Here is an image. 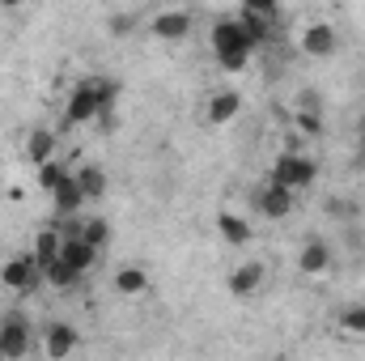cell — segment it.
<instances>
[{"mask_svg": "<svg viewBox=\"0 0 365 361\" xmlns=\"http://www.w3.org/2000/svg\"><path fill=\"white\" fill-rule=\"evenodd\" d=\"M115 93L119 86L106 81V77H86L77 90L68 93V106H64V128H77V123H90L98 115H106L115 106Z\"/></svg>", "mask_w": 365, "mask_h": 361, "instance_id": "obj_1", "label": "cell"}, {"mask_svg": "<svg viewBox=\"0 0 365 361\" xmlns=\"http://www.w3.org/2000/svg\"><path fill=\"white\" fill-rule=\"evenodd\" d=\"M212 56H217V64H221L225 73H242V68L251 64L255 43L242 34L238 17H225V21H217V26H212Z\"/></svg>", "mask_w": 365, "mask_h": 361, "instance_id": "obj_2", "label": "cell"}, {"mask_svg": "<svg viewBox=\"0 0 365 361\" xmlns=\"http://www.w3.org/2000/svg\"><path fill=\"white\" fill-rule=\"evenodd\" d=\"M314 175H319V166H314L306 153H280L268 183L284 187V191H302V187H310V183H314Z\"/></svg>", "mask_w": 365, "mask_h": 361, "instance_id": "obj_3", "label": "cell"}, {"mask_svg": "<svg viewBox=\"0 0 365 361\" xmlns=\"http://www.w3.org/2000/svg\"><path fill=\"white\" fill-rule=\"evenodd\" d=\"M30 327H26V319L21 315H4V323H0V353L4 361H21L30 353Z\"/></svg>", "mask_w": 365, "mask_h": 361, "instance_id": "obj_4", "label": "cell"}, {"mask_svg": "<svg viewBox=\"0 0 365 361\" xmlns=\"http://www.w3.org/2000/svg\"><path fill=\"white\" fill-rule=\"evenodd\" d=\"M191 26H195V17H191L187 9H162V13L149 21V34L162 39V43H179V39L191 34Z\"/></svg>", "mask_w": 365, "mask_h": 361, "instance_id": "obj_5", "label": "cell"}, {"mask_svg": "<svg viewBox=\"0 0 365 361\" xmlns=\"http://www.w3.org/2000/svg\"><path fill=\"white\" fill-rule=\"evenodd\" d=\"M38 264H34V255H17V260H9V264H0V285L4 289H13V293H26V289H34L38 285Z\"/></svg>", "mask_w": 365, "mask_h": 361, "instance_id": "obj_6", "label": "cell"}, {"mask_svg": "<svg viewBox=\"0 0 365 361\" xmlns=\"http://www.w3.org/2000/svg\"><path fill=\"white\" fill-rule=\"evenodd\" d=\"M77 345H81V336H77V327L73 323H47V332H43V349H47V357L51 361H68L77 353Z\"/></svg>", "mask_w": 365, "mask_h": 361, "instance_id": "obj_7", "label": "cell"}, {"mask_svg": "<svg viewBox=\"0 0 365 361\" xmlns=\"http://www.w3.org/2000/svg\"><path fill=\"white\" fill-rule=\"evenodd\" d=\"M336 43H340V34H336L331 21H310V26L302 30V51L314 56V60H327V56L336 51Z\"/></svg>", "mask_w": 365, "mask_h": 361, "instance_id": "obj_8", "label": "cell"}, {"mask_svg": "<svg viewBox=\"0 0 365 361\" xmlns=\"http://www.w3.org/2000/svg\"><path fill=\"white\" fill-rule=\"evenodd\" d=\"M268 221H280V217H289L293 213V191H284V187H276V183H264L259 191H255V200H251Z\"/></svg>", "mask_w": 365, "mask_h": 361, "instance_id": "obj_9", "label": "cell"}, {"mask_svg": "<svg viewBox=\"0 0 365 361\" xmlns=\"http://www.w3.org/2000/svg\"><path fill=\"white\" fill-rule=\"evenodd\" d=\"M264 264L259 260H251V264H238V268L230 272V293L234 298H251V293H259V285H264Z\"/></svg>", "mask_w": 365, "mask_h": 361, "instance_id": "obj_10", "label": "cell"}, {"mask_svg": "<svg viewBox=\"0 0 365 361\" xmlns=\"http://www.w3.org/2000/svg\"><path fill=\"white\" fill-rule=\"evenodd\" d=\"M60 264L68 272H77V276H86V272L98 264V251L93 247H86L81 238H64V251H60Z\"/></svg>", "mask_w": 365, "mask_h": 361, "instance_id": "obj_11", "label": "cell"}, {"mask_svg": "<svg viewBox=\"0 0 365 361\" xmlns=\"http://www.w3.org/2000/svg\"><path fill=\"white\" fill-rule=\"evenodd\" d=\"M26 162H30V166H47V162H56V132L34 128V132L26 136Z\"/></svg>", "mask_w": 365, "mask_h": 361, "instance_id": "obj_12", "label": "cell"}, {"mask_svg": "<svg viewBox=\"0 0 365 361\" xmlns=\"http://www.w3.org/2000/svg\"><path fill=\"white\" fill-rule=\"evenodd\" d=\"M297 268L306 272V276H323V272L331 268V247L323 238H310L302 247V255H297Z\"/></svg>", "mask_w": 365, "mask_h": 361, "instance_id": "obj_13", "label": "cell"}, {"mask_svg": "<svg viewBox=\"0 0 365 361\" xmlns=\"http://www.w3.org/2000/svg\"><path fill=\"white\" fill-rule=\"evenodd\" d=\"M51 204H56V217H64V221L81 213L86 195H81V187H77V179H73V175H68V179H64L60 187H56V191H51Z\"/></svg>", "mask_w": 365, "mask_h": 361, "instance_id": "obj_14", "label": "cell"}, {"mask_svg": "<svg viewBox=\"0 0 365 361\" xmlns=\"http://www.w3.org/2000/svg\"><path fill=\"white\" fill-rule=\"evenodd\" d=\"M60 251H64V234L60 230H43L38 238H34V264H38V272H47L56 260H60Z\"/></svg>", "mask_w": 365, "mask_h": 361, "instance_id": "obj_15", "label": "cell"}, {"mask_svg": "<svg viewBox=\"0 0 365 361\" xmlns=\"http://www.w3.org/2000/svg\"><path fill=\"white\" fill-rule=\"evenodd\" d=\"M217 234H221L230 247H247V243H251V221L238 217V213H217Z\"/></svg>", "mask_w": 365, "mask_h": 361, "instance_id": "obj_16", "label": "cell"}, {"mask_svg": "<svg viewBox=\"0 0 365 361\" xmlns=\"http://www.w3.org/2000/svg\"><path fill=\"white\" fill-rule=\"evenodd\" d=\"M238 111H242V93L221 90V93H212V98H208V123H230Z\"/></svg>", "mask_w": 365, "mask_h": 361, "instance_id": "obj_17", "label": "cell"}, {"mask_svg": "<svg viewBox=\"0 0 365 361\" xmlns=\"http://www.w3.org/2000/svg\"><path fill=\"white\" fill-rule=\"evenodd\" d=\"M115 289H119L123 298H140V293H149V272L136 268V264H128V268L115 272Z\"/></svg>", "mask_w": 365, "mask_h": 361, "instance_id": "obj_18", "label": "cell"}, {"mask_svg": "<svg viewBox=\"0 0 365 361\" xmlns=\"http://www.w3.org/2000/svg\"><path fill=\"white\" fill-rule=\"evenodd\" d=\"M73 179H77L86 200H102L106 195V171L102 166H81V171H73Z\"/></svg>", "mask_w": 365, "mask_h": 361, "instance_id": "obj_19", "label": "cell"}, {"mask_svg": "<svg viewBox=\"0 0 365 361\" xmlns=\"http://www.w3.org/2000/svg\"><path fill=\"white\" fill-rule=\"evenodd\" d=\"M86 247H93V251H102L106 243H110V221L106 217H81V234H77Z\"/></svg>", "mask_w": 365, "mask_h": 361, "instance_id": "obj_20", "label": "cell"}, {"mask_svg": "<svg viewBox=\"0 0 365 361\" xmlns=\"http://www.w3.org/2000/svg\"><path fill=\"white\" fill-rule=\"evenodd\" d=\"M340 327L349 336H365V302H353V306L340 310Z\"/></svg>", "mask_w": 365, "mask_h": 361, "instance_id": "obj_21", "label": "cell"}, {"mask_svg": "<svg viewBox=\"0 0 365 361\" xmlns=\"http://www.w3.org/2000/svg\"><path fill=\"white\" fill-rule=\"evenodd\" d=\"M136 26H140V13H110V17H106V30H110L115 39H128Z\"/></svg>", "mask_w": 365, "mask_h": 361, "instance_id": "obj_22", "label": "cell"}, {"mask_svg": "<svg viewBox=\"0 0 365 361\" xmlns=\"http://www.w3.org/2000/svg\"><path fill=\"white\" fill-rule=\"evenodd\" d=\"M68 175H73V171H64L60 162H47V166H38V175H34V179H38V187H43V191H56V187L68 179Z\"/></svg>", "mask_w": 365, "mask_h": 361, "instance_id": "obj_23", "label": "cell"}, {"mask_svg": "<svg viewBox=\"0 0 365 361\" xmlns=\"http://www.w3.org/2000/svg\"><path fill=\"white\" fill-rule=\"evenodd\" d=\"M43 276H47V285H56V289H73V285H77V280H81V276H77V272H68V268H64V264H60V260H56V264H51V268L43 272Z\"/></svg>", "mask_w": 365, "mask_h": 361, "instance_id": "obj_24", "label": "cell"}, {"mask_svg": "<svg viewBox=\"0 0 365 361\" xmlns=\"http://www.w3.org/2000/svg\"><path fill=\"white\" fill-rule=\"evenodd\" d=\"M297 128L306 136H323V115L319 111H297Z\"/></svg>", "mask_w": 365, "mask_h": 361, "instance_id": "obj_25", "label": "cell"}, {"mask_svg": "<svg viewBox=\"0 0 365 361\" xmlns=\"http://www.w3.org/2000/svg\"><path fill=\"white\" fill-rule=\"evenodd\" d=\"M297 102H302V111H319V115H323V98H319L314 90H302L297 93Z\"/></svg>", "mask_w": 365, "mask_h": 361, "instance_id": "obj_26", "label": "cell"}, {"mask_svg": "<svg viewBox=\"0 0 365 361\" xmlns=\"http://www.w3.org/2000/svg\"><path fill=\"white\" fill-rule=\"evenodd\" d=\"M357 141H361V162H365V115H361V136Z\"/></svg>", "mask_w": 365, "mask_h": 361, "instance_id": "obj_27", "label": "cell"}, {"mask_svg": "<svg viewBox=\"0 0 365 361\" xmlns=\"http://www.w3.org/2000/svg\"><path fill=\"white\" fill-rule=\"evenodd\" d=\"M0 361H4V353H0Z\"/></svg>", "mask_w": 365, "mask_h": 361, "instance_id": "obj_28", "label": "cell"}, {"mask_svg": "<svg viewBox=\"0 0 365 361\" xmlns=\"http://www.w3.org/2000/svg\"><path fill=\"white\" fill-rule=\"evenodd\" d=\"M276 361H284V357H276Z\"/></svg>", "mask_w": 365, "mask_h": 361, "instance_id": "obj_29", "label": "cell"}]
</instances>
